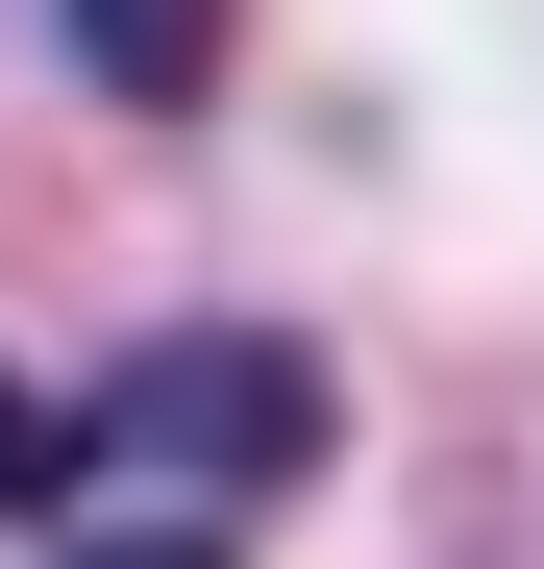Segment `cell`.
I'll use <instances>...</instances> for the list:
<instances>
[{"mask_svg": "<svg viewBox=\"0 0 544 569\" xmlns=\"http://www.w3.org/2000/svg\"><path fill=\"white\" fill-rule=\"evenodd\" d=\"M346 446V371L298 347V322H149L100 397H50L26 421V470H173V496H298V470Z\"/></svg>", "mask_w": 544, "mask_h": 569, "instance_id": "cell-1", "label": "cell"}, {"mask_svg": "<svg viewBox=\"0 0 544 569\" xmlns=\"http://www.w3.org/2000/svg\"><path fill=\"white\" fill-rule=\"evenodd\" d=\"M26 569H248V496H173V470H26Z\"/></svg>", "mask_w": 544, "mask_h": 569, "instance_id": "cell-2", "label": "cell"}, {"mask_svg": "<svg viewBox=\"0 0 544 569\" xmlns=\"http://www.w3.org/2000/svg\"><path fill=\"white\" fill-rule=\"evenodd\" d=\"M26 26H50V74H74V100L173 124V100H223V26H248V0H26Z\"/></svg>", "mask_w": 544, "mask_h": 569, "instance_id": "cell-3", "label": "cell"}]
</instances>
